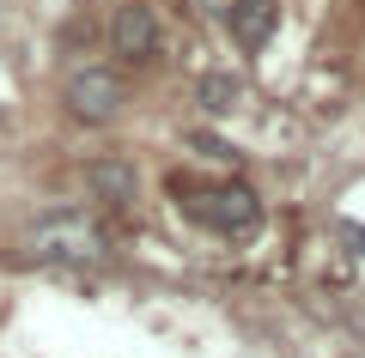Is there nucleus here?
Returning <instances> with one entry per match:
<instances>
[{
    "instance_id": "1",
    "label": "nucleus",
    "mask_w": 365,
    "mask_h": 358,
    "mask_svg": "<svg viewBox=\"0 0 365 358\" xmlns=\"http://www.w3.org/2000/svg\"><path fill=\"white\" fill-rule=\"evenodd\" d=\"M177 201L195 225L220 231V237H250L262 225V201L244 182H177Z\"/></svg>"
},
{
    "instance_id": "2",
    "label": "nucleus",
    "mask_w": 365,
    "mask_h": 358,
    "mask_svg": "<svg viewBox=\"0 0 365 358\" xmlns=\"http://www.w3.org/2000/svg\"><path fill=\"white\" fill-rule=\"evenodd\" d=\"M31 249H37L43 261H104L110 237H104V225H98L91 213H55V219L37 225Z\"/></svg>"
},
{
    "instance_id": "3",
    "label": "nucleus",
    "mask_w": 365,
    "mask_h": 358,
    "mask_svg": "<svg viewBox=\"0 0 365 358\" xmlns=\"http://www.w3.org/2000/svg\"><path fill=\"white\" fill-rule=\"evenodd\" d=\"M122 103H128V91H122V73H110V67H79V73L67 79V110H73L79 122H91V128L116 122Z\"/></svg>"
},
{
    "instance_id": "4",
    "label": "nucleus",
    "mask_w": 365,
    "mask_h": 358,
    "mask_svg": "<svg viewBox=\"0 0 365 358\" xmlns=\"http://www.w3.org/2000/svg\"><path fill=\"white\" fill-rule=\"evenodd\" d=\"M110 49H116L122 61H153L158 55V13L140 6V0L116 6V19H110Z\"/></svg>"
},
{
    "instance_id": "5",
    "label": "nucleus",
    "mask_w": 365,
    "mask_h": 358,
    "mask_svg": "<svg viewBox=\"0 0 365 358\" xmlns=\"http://www.w3.org/2000/svg\"><path fill=\"white\" fill-rule=\"evenodd\" d=\"M280 25V0H237L232 13H225V31H232L237 49H262Z\"/></svg>"
},
{
    "instance_id": "6",
    "label": "nucleus",
    "mask_w": 365,
    "mask_h": 358,
    "mask_svg": "<svg viewBox=\"0 0 365 358\" xmlns=\"http://www.w3.org/2000/svg\"><path fill=\"white\" fill-rule=\"evenodd\" d=\"M86 182H91V194L110 201V206H134L140 201V177H134V164H122V158H91Z\"/></svg>"
},
{
    "instance_id": "7",
    "label": "nucleus",
    "mask_w": 365,
    "mask_h": 358,
    "mask_svg": "<svg viewBox=\"0 0 365 358\" xmlns=\"http://www.w3.org/2000/svg\"><path fill=\"white\" fill-rule=\"evenodd\" d=\"M195 98L207 103L213 115H232L237 103H244V79H237V73H201V85H195Z\"/></svg>"
},
{
    "instance_id": "8",
    "label": "nucleus",
    "mask_w": 365,
    "mask_h": 358,
    "mask_svg": "<svg viewBox=\"0 0 365 358\" xmlns=\"http://www.w3.org/2000/svg\"><path fill=\"white\" fill-rule=\"evenodd\" d=\"M201 6H213V13H232V6H237V0H201Z\"/></svg>"
},
{
    "instance_id": "9",
    "label": "nucleus",
    "mask_w": 365,
    "mask_h": 358,
    "mask_svg": "<svg viewBox=\"0 0 365 358\" xmlns=\"http://www.w3.org/2000/svg\"><path fill=\"white\" fill-rule=\"evenodd\" d=\"M359 249H365V231H359Z\"/></svg>"
}]
</instances>
